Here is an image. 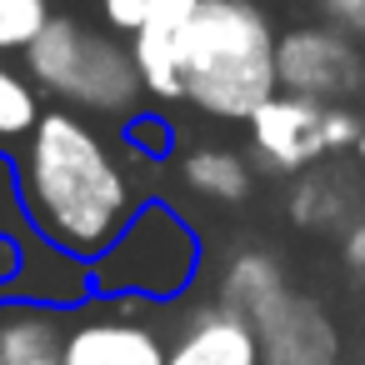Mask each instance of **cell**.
Instances as JSON below:
<instances>
[{"instance_id": "cell-1", "label": "cell", "mask_w": 365, "mask_h": 365, "mask_svg": "<svg viewBox=\"0 0 365 365\" xmlns=\"http://www.w3.org/2000/svg\"><path fill=\"white\" fill-rule=\"evenodd\" d=\"M130 160L135 155L125 145L115 150L110 135L81 110H46L16 150V195L31 230L51 250L91 265L150 200L140 195Z\"/></svg>"}, {"instance_id": "cell-2", "label": "cell", "mask_w": 365, "mask_h": 365, "mask_svg": "<svg viewBox=\"0 0 365 365\" xmlns=\"http://www.w3.org/2000/svg\"><path fill=\"white\" fill-rule=\"evenodd\" d=\"M185 101L210 120H250L275 91V31L255 0H200L180 31Z\"/></svg>"}, {"instance_id": "cell-3", "label": "cell", "mask_w": 365, "mask_h": 365, "mask_svg": "<svg viewBox=\"0 0 365 365\" xmlns=\"http://www.w3.org/2000/svg\"><path fill=\"white\" fill-rule=\"evenodd\" d=\"M26 76L41 86V96H56L81 115H135L145 96L130 46L86 26L81 16H51L26 51Z\"/></svg>"}, {"instance_id": "cell-4", "label": "cell", "mask_w": 365, "mask_h": 365, "mask_svg": "<svg viewBox=\"0 0 365 365\" xmlns=\"http://www.w3.org/2000/svg\"><path fill=\"white\" fill-rule=\"evenodd\" d=\"M86 270L96 300L170 305L200 275V230L170 200H145L110 240V250H101Z\"/></svg>"}, {"instance_id": "cell-5", "label": "cell", "mask_w": 365, "mask_h": 365, "mask_svg": "<svg viewBox=\"0 0 365 365\" xmlns=\"http://www.w3.org/2000/svg\"><path fill=\"white\" fill-rule=\"evenodd\" d=\"M250 150L270 175H305L335 150H355L365 120L345 106H325L295 91H275L250 120Z\"/></svg>"}, {"instance_id": "cell-6", "label": "cell", "mask_w": 365, "mask_h": 365, "mask_svg": "<svg viewBox=\"0 0 365 365\" xmlns=\"http://www.w3.org/2000/svg\"><path fill=\"white\" fill-rule=\"evenodd\" d=\"M275 76L280 91L340 106L365 91V51L340 26H290L275 36Z\"/></svg>"}, {"instance_id": "cell-7", "label": "cell", "mask_w": 365, "mask_h": 365, "mask_svg": "<svg viewBox=\"0 0 365 365\" xmlns=\"http://www.w3.org/2000/svg\"><path fill=\"white\" fill-rule=\"evenodd\" d=\"M96 300V295H91ZM106 310H86L66 325L56 365H165V340L150 320H140L145 300H101Z\"/></svg>"}, {"instance_id": "cell-8", "label": "cell", "mask_w": 365, "mask_h": 365, "mask_svg": "<svg viewBox=\"0 0 365 365\" xmlns=\"http://www.w3.org/2000/svg\"><path fill=\"white\" fill-rule=\"evenodd\" d=\"M260 335V365H335L340 360V335L325 315V305L295 295L290 285L270 295L250 315Z\"/></svg>"}, {"instance_id": "cell-9", "label": "cell", "mask_w": 365, "mask_h": 365, "mask_svg": "<svg viewBox=\"0 0 365 365\" xmlns=\"http://www.w3.org/2000/svg\"><path fill=\"white\" fill-rule=\"evenodd\" d=\"M165 365H260V335L250 315L210 300L185 315L180 335L165 345Z\"/></svg>"}, {"instance_id": "cell-10", "label": "cell", "mask_w": 365, "mask_h": 365, "mask_svg": "<svg viewBox=\"0 0 365 365\" xmlns=\"http://www.w3.org/2000/svg\"><path fill=\"white\" fill-rule=\"evenodd\" d=\"M200 0H150L140 31L130 36V56L140 66L145 96L155 101H185V81H180V31L195 16Z\"/></svg>"}, {"instance_id": "cell-11", "label": "cell", "mask_w": 365, "mask_h": 365, "mask_svg": "<svg viewBox=\"0 0 365 365\" xmlns=\"http://www.w3.org/2000/svg\"><path fill=\"white\" fill-rule=\"evenodd\" d=\"M61 305L41 300H0V360L6 365H51L61 360Z\"/></svg>"}, {"instance_id": "cell-12", "label": "cell", "mask_w": 365, "mask_h": 365, "mask_svg": "<svg viewBox=\"0 0 365 365\" xmlns=\"http://www.w3.org/2000/svg\"><path fill=\"white\" fill-rule=\"evenodd\" d=\"M180 185L210 205H240L255 175H250V160L230 145H190L180 155Z\"/></svg>"}, {"instance_id": "cell-13", "label": "cell", "mask_w": 365, "mask_h": 365, "mask_svg": "<svg viewBox=\"0 0 365 365\" xmlns=\"http://www.w3.org/2000/svg\"><path fill=\"white\" fill-rule=\"evenodd\" d=\"M285 285H290V280H285V265H280L270 250H240V255L225 260L215 300L230 305V310H240V315H255V310H260L270 295H280Z\"/></svg>"}, {"instance_id": "cell-14", "label": "cell", "mask_w": 365, "mask_h": 365, "mask_svg": "<svg viewBox=\"0 0 365 365\" xmlns=\"http://www.w3.org/2000/svg\"><path fill=\"white\" fill-rule=\"evenodd\" d=\"M41 115H46L41 86L0 56V150H16V145L36 130Z\"/></svg>"}, {"instance_id": "cell-15", "label": "cell", "mask_w": 365, "mask_h": 365, "mask_svg": "<svg viewBox=\"0 0 365 365\" xmlns=\"http://www.w3.org/2000/svg\"><path fill=\"white\" fill-rule=\"evenodd\" d=\"M335 180L340 175H330V170H315V175H305L300 180V190H295V200H290V215H295V225H305V230H330V225H350V220H360V210L350 205L355 195L350 190H335Z\"/></svg>"}, {"instance_id": "cell-16", "label": "cell", "mask_w": 365, "mask_h": 365, "mask_svg": "<svg viewBox=\"0 0 365 365\" xmlns=\"http://www.w3.org/2000/svg\"><path fill=\"white\" fill-rule=\"evenodd\" d=\"M51 16V0H0V56H26Z\"/></svg>"}, {"instance_id": "cell-17", "label": "cell", "mask_w": 365, "mask_h": 365, "mask_svg": "<svg viewBox=\"0 0 365 365\" xmlns=\"http://www.w3.org/2000/svg\"><path fill=\"white\" fill-rule=\"evenodd\" d=\"M120 145L135 155V160H165L170 150H175V130H170V120L165 115H155V110H135L125 125H120Z\"/></svg>"}, {"instance_id": "cell-18", "label": "cell", "mask_w": 365, "mask_h": 365, "mask_svg": "<svg viewBox=\"0 0 365 365\" xmlns=\"http://www.w3.org/2000/svg\"><path fill=\"white\" fill-rule=\"evenodd\" d=\"M340 265H345L350 280L365 285V215L345 225V235H340Z\"/></svg>"}, {"instance_id": "cell-19", "label": "cell", "mask_w": 365, "mask_h": 365, "mask_svg": "<svg viewBox=\"0 0 365 365\" xmlns=\"http://www.w3.org/2000/svg\"><path fill=\"white\" fill-rule=\"evenodd\" d=\"M145 6H150V0H101V16H106V26H110V31L135 36V31H140V21H145Z\"/></svg>"}, {"instance_id": "cell-20", "label": "cell", "mask_w": 365, "mask_h": 365, "mask_svg": "<svg viewBox=\"0 0 365 365\" xmlns=\"http://www.w3.org/2000/svg\"><path fill=\"white\" fill-rule=\"evenodd\" d=\"M320 6H325L330 26H340L355 41H365V0H320Z\"/></svg>"}, {"instance_id": "cell-21", "label": "cell", "mask_w": 365, "mask_h": 365, "mask_svg": "<svg viewBox=\"0 0 365 365\" xmlns=\"http://www.w3.org/2000/svg\"><path fill=\"white\" fill-rule=\"evenodd\" d=\"M355 165L365 170V130H360V140H355Z\"/></svg>"}, {"instance_id": "cell-22", "label": "cell", "mask_w": 365, "mask_h": 365, "mask_svg": "<svg viewBox=\"0 0 365 365\" xmlns=\"http://www.w3.org/2000/svg\"><path fill=\"white\" fill-rule=\"evenodd\" d=\"M0 365H6V360H0Z\"/></svg>"}, {"instance_id": "cell-23", "label": "cell", "mask_w": 365, "mask_h": 365, "mask_svg": "<svg viewBox=\"0 0 365 365\" xmlns=\"http://www.w3.org/2000/svg\"><path fill=\"white\" fill-rule=\"evenodd\" d=\"M51 365H56V360H51Z\"/></svg>"}]
</instances>
